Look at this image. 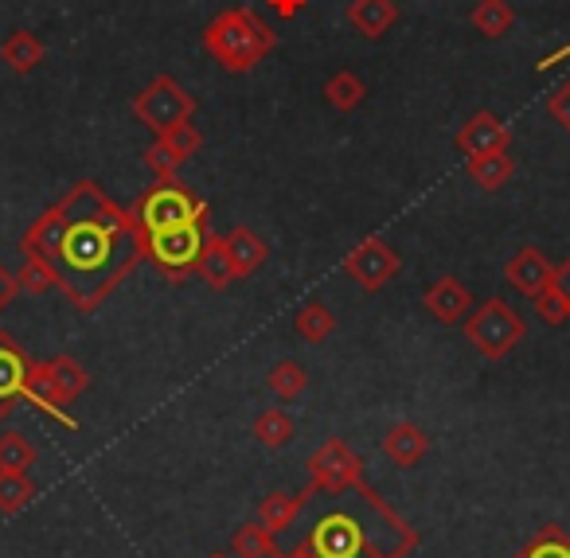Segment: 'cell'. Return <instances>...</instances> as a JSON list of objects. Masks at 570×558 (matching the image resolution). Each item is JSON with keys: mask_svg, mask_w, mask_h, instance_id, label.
<instances>
[{"mask_svg": "<svg viewBox=\"0 0 570 558\" xmlns=\"http://www.w3.org/2000/svg\"><path fill=\"white\" fill-rule=\"evenodd\" d=\"M24 254H43L56 266L59 290L82 313L102 305L121 277L145 258L134 212L114 204L95 180H79L32 223Z\"/></svg>", "mask_w": 570, "mask_h": 558, "instance_id": "6da1fadb", "label": "cell"}, {"mask_svg": "<svg viewBox=\"0 0 570 558\" xmlns=\"http://www.w3.org/2000/svg\"><path fill=\"white\" fill-rule=\"evenodd\" d=\"M277 48V36L250 4L227 9L204 28V51L230 75H246Z\"/></svg>", "mask_w": 570, "mask_h": 558, "instance_id": "7a4b0ae2", "label": "cell"}, {"mask_svg": "<svg viewBox=\"0 0 570 558\" xmlns=\"http://www.w3.org/2000/svg\"><path fill=\"white\" fill-rule=\"evenodd\" d=\"M134 223L141 235L153 231L191 227V223H212V207L180 180H157L141 199L134 204Z\"/></svg>", "mask_w": 570, "mask_h": 558, "instance_id": "3957f363", "label": "cell"}, {"mask_svg": "<svg viewBox=\"0 0 570 558\" xmlns=\"http://www.w3.org/2000/svg\"><path fill=\"white\" fill-rule=\"evenodd\" d=\"M90 386V375L75 355H51L48 363H32L28 371V391L24 399H32L40 410L56 414L59 422H67L75 430V418L63 407H71L82 391Z\"/></svg>", "mask_w": 570, "mask_h": 558, "instance_id": "277c9868", "label": "cell"}, {"mask_svg": "<svg viewBox=\"0 0 570 558\" xmlns=\"http://www.w3.org/2000/svg\"><path fill=\"white\" fill-rule=\"evenodd\" d=\"M461 324H465L469 344H473L476 352H481L484 360H492V363L504 360L508 352H515V344H523V336H528V324H523V316L500 297H489L484 305H476Z\"/></svg>", "mask_w": 570, "mask_h": 558, "instance_id": "5b68a950", "label": "cell"}, {"mask_svg": "<svg viewBox=\"0 0 570 558\" xmlns=\"http://www.w3.org/2000/svg\"><path fill=\"white\" fill-rule=\"evenodd\" d=\"M207 235H212V223H191V227H173V231H153L141 235V251L160 274L173 285H180L188 274H196L199 251H204Z\"/></svg>", "mask_w": 570, "mask_h": 558, "instance_id": "8992f818", "label": "cell"}, {"mask_svg": "<svg viewBox=\"0 0 570 558\" xmlns=\"http://www.w3.org/2000/svg\"><path fill=\"white\" fill-rule=\"evenodd\" d=\"M134 118L141 121L145 129H153L157 137H165L168 129L196 118V98H191L173 75H157V79L134 98Z\"/></svg>", "mask_w": 570, "mask_h": 558, "instance_id": "52a82bcc", "label": "cell"}, {"mask_svg": "<svg viewBox=\"0 0 570 558\" xmlns=\"http://www.w3.org/2000/svg\"><path fill=\"white\" fill-rule=\"evenodd\" d=\"M344 492V488H364V461L348 441L328 438L317 453L309 457V492Z\"/></svg>", "mask_w": 570, "mask_h": 558, "instance_id": "ba28073f", "label": "cell"}, {"mask_svg": "<svg viewBox=\"0 0 570 558\" xmlns=\"http://www.w3.org/2000/svg\"><path fill=\"white\" fill-rule=\"evenodd\" d=\"M399 270H403V258H399L380 235H367L364 243H360L356 251H348V258H344V274L367 293H380L383 285H391Z\"/></svg>", "mask_w": 570, "mask_h": 558, "instance_id": "9c48e42d", "label": "cell"}, {"mask_svg": "<svg viewBox=\"0 0 570 558\" xmlns=\"http://www.w3.org/2000/svg\"><path fill=\"white\" fill-rule=\"evenodd\" d=\"M309 550L317 558H356L364 550V527L348 511H328L309 535Z\"/></svg>", "mask_w": 570, "mask_h": 558, "instance_id": "30bf717a", "label": "cell"}, {"mask_svg": "<svg viewBox=\"0 0 570 558\" xmlns=\"http://www.w3.org/2000/svg\"><path fill=\"white\" fill-rule=\"evenodd\" d=\"M551 277H554V262L547 258L543 251H535V246H523V251L504 266V282L528 301L539 297V293L551 285Z\"/></svg>", "mask_w": 570, "mask_h": 558, "instance_id": "8fae6325", "label": "cell"}, {"mask_svg": "<svg viewBox=\"0 0 570 558\" xmlns=\"http://www.w3.org/2000/svg\"><path fill=\"white\" fill-rule=\"evenodd\" d=\"M512 145V129L497 118L492 110H476L465 126L458 129V149L465 157H481V153H497Z\"/></svg>", "mask_w": 570, "mask_h": 558, "instance_id": "7c38bea8", "label": "cell"}, {"mask_svg": "<svg viewBox=\"0 0 570 558\" xmlns=\"http://www.w3.org/2000/svg\"><path fill=\"white\" fill-rule=\"evenodd\" d=\"M422 305H426V313L434 316L438 324H461L473 313V297H469V290L453 274L438 277V282L422 293Z\"/></svg>", "mask_w": 570, "mask_h": 558, "instance_id": "4fadbf2b", "label": "cell"}, {"mask_svg": "<svg viewBox=\"0 0 570 558\" xmlns=\"http://www.w3.org/2000/svg\"><path fill=\"white\" fill-rule=\"evenodd\" d=\"M28 371L32 360L24 355V347L9 332H0V402H17L28 391Z\"/></svg>", "mask_w": 570, "mask_h": 558, "instance_id": "5bb4252c", "label": "cell"}, {"mask_svg": "<svg viewBox=\"0 0 570 558\" xmlns=\"http://www.w3.org/2000/svg\"><path fill=\"white\" fill-rule=\"evenodd\" d=\"M348 25L356 28L364 40H383V36L399 25V4L395 0H352Z\"/></svg>", "mask_w": 570, "mask_h": 558, "instance_id": "9a60e30c", "label": "cell"}, {"mask_svg": "<svg viewBox=\"0 0 570 558\" xmlns=\"http://www.w3.org/2000/svg\"><path fill=\"white\" fill-rule=\"evenodd\" d=\"M383 453H387L399 469H414V464L430 453L426 430H422V425H414V422H395L387 433H383Z\"/></svg>", "mask_w": 570, "mask_h": 558, "instance_id": "2e32d148", "label": "cell"}, {"mask_svg": "<svg viewBox=\"0 0 570 558\" xmlns=\"http://www.w3.org/2000/svg\"><path fill=\"white\" fill-rule=\"evenodd\" d=\"M196 274L199 282H207V290H227L230 282H238L235 277V266H230V254H227V238L223 235H207L204 251H199V262H196Z\"/></svg>", "mask_w": 570, "mask_h": 558, "instance_id": "e0dca14e", "label": "cell"}, {"mask_svg": "<svg viewBox=\"0 0 570 558\" xmlns=\"http://www.w3.org/2000/svg\"><path fill=\"white\" fill-rule=\"evenodd\" d=\"M227 254H230V266H235V277H250L254 270L266 266L269 246H266V238L254 235L250 227H230Z\"/></svg>", "mask_w": 570, "mask_h": 558, "instance_id": "ac0fdd59", "label": "cell"}, {"mask_svg": "<svg viewBox=\"0 0 570 558\" xmlns=\"http://www.w3.org/2000/svg\"><path fill=\"white\" fill-rule=\"evenodd\" d=\"M515 173V160L508 157V149H497V153H481V157H469L465 165V176L476 184L481 192H500Z\"/></svg>", "mask_w": 570, "mask_h": 558, "instance_id": "d6986e66", "label": "cell"}, {"mask_svg": "<svg viewBox=\"0 0 570 558\" xmlns=\"http://www.w3.org/2000/svg\"><path fill=\"white\" fill-rule=\"evenodd\" d=\"M0 59L9 63V71H17V75H32L36 67L43 63V40L36 32H12L9 40L0 43Z\"/></svg>", "mask_w": 570, "mask_h": 558, "instance_id": "ffe728a7", "label": "cell"}, {"mask_svg": "<svg viewBox=\"0 0 570 558\" xmlns=\"http://www.w3.org/2000/svg\"><path fill=\"white\" fill-rule=\"evenodd\" d=\"M305 496H289V492H269L266 500L258 503V523L266 527L269 535H282L294 527V519L302 516Z\"/></svg>", "mask_w": 570, "mask_h": 558, "instance_id": "44dd1931", "label": "cell"}, {"mask_svg": "<svg viewBox=\"0 0 570 558\" xmlns=\"http://www.w3.org/2000/svg\"><path fill=\"white\" fill-rule=\"evenodd\" d=\"M266 386H269V394H274L277 402H297L305 391H309V371H305L297 360H282V363H274V368H269Z\"/></svg>", "mask_w": 570, "mask_h": 558, "instance_id": "7402d4cb", "label": "cell"}, {"mask_svg": "<svg viewBox=\"0 0 570 558\" xmlns=\"http://www.w3.org/2000/svg\"><path fill=\"white\" fill-rule=\"evenodd\" d=\"M254 438H258V446H266V449H285L297 438V425L282 407H266V410H258V418H254Z\"/></svg>", "mask_w": 570, "mask_h": 558, "instance_id": "603a6c76", "label": "cell"}, {"mask_svg": "<svg viewBox=\"0 0 570 558\" xmlns=\"http://www.w3.org/2000/svg\"><path fill=\"white\" fill-rule=\"evenodd\" d=\"M469 20H473V28L484 36V40H500V36L512 32L515 9L508 4V0H476V9Z\"/></svg>", "mask_w": 570, "mask_h": 558, "instance_id": "cb8c5ba5", "label": "cell"}, {"mask_svg": "<svg viewBox=\"0 0 570 558\" xmlns=\"http://www.w3.org/2000/svg\"><path fill=\"white\" fill-rule=\"evenodd\" d=\"M294 329H297V336L309 340V344H325V340L336 332V313L325 305V301H309V305L297 309Z\"/></svg>", "mask_w": 570, "mask_h": 558, "instance_id": "d4e9b609", "label": "cell"}, {"mask_svg": "<svg viewBox=\"0 0 570 558\" xmlns=\"http://www.w3.org/2000/svg\"><path fill=\"white\" fill-rule=\"evenodd\" d=\"M36 500V480L28 472L0 469V516H17Z\"/></svg>", "mask_w": 570, "mask_h": 558, "instance_id": "484cf974", "label": "cell"}, {"mask_svg": "<svg viewBox=\"0 0 570 558\" xmlns=\"http://www.w3.org/2000/svg\"><path fill=\"white\" fill-rule=\"evenodd\" d=\"M325 98H328V106H333V110L348 114V110H356V106H364L367 87H364V79H360V75L336 71L333 79L325 82Z\"/></svg>", "mask_w": 570, "mask_h": 558, "instance_id": "4316f807", "label": "cell"}, {"mask_svg": "<svg viewBox=\"0 0 570 558\" xmlns=\"http://www.w3.org/2000/svg\"><path fill=\"white\" fill-rule=\"evenodd\" d=\"M0 469H4V472L36 469V446L28 441V433H20V430L0 433Z\"/></svg>", "mask_w": 570, "mask_h": 558, "instance_id": "83f0119b", "label": "cell"}, {"mask_svg": "<svg viewBox=\"0 0 570 558\" xmlns=\"http://www.w3.org/2000/svg\"><path fill=\"white\" fill-rule=\"evenodd\" d=\"M230 555L235 558H274V535H269L258 519H250V523L238 527L235 539H230Z\"/></svg>", "mask_w": 570, "mask_h": 558, "instance_id": "f1b7e54d", "label": "cell"}, {"mask_svg": "<svg viewBox=\"0 0 570 558\" xmlns=\"http://www.w3.org/2000/svg\"><path fill=\"white\" fill-rule=\"evenodd\" d=\"M24 270H20L17 274V285L24 293H36V297H40V293H48L51 285H59V277H56V266H51L48 258H43V254H24Z\"/></svg>", "mask_w": 570, "mask_h": 558, "instance_id": "f546056e", "label": "cell"}, {"mask_svg": "<svg viewBox=\"0 0 570 558\" xmlns=\"http://www.w3.org/2000/svg\"><path fill=\"white\" fill-rule=\"evenodd\" d=\"M515 558H570L567 531H562V527H554V523H547L543 531H539Z\"/></svg>", "mask_w": 570, "mask_h": 558, "instance_id": "4dcf8cb0", "label": "cell"}, {"mask_svg": "<svg viewBox=\"0 0 570 558\" xmlns=\"http://www.w3.org/2000/svg\"><path fill=\"white\" fill-rule=\"evenodd\" d=\"M160 141L168 145V149L176 153V157L184 160V165H188L191 157H196L199 149H204V134H199L196 126H191V121H184V126H176V129H168L165 137H160Z\"/></svg>", "mask_w": 570, "mask_h": 558, "instance_id": "1f68e13d", "label": "cell"}, {"mask_svg": "<svg viewBox=\"0 0 570 558\" xmlns=\"http://www.w3.org/2000/svg\"><path fill=\"white\" fill-rule=\"evenodd\" d=\"M145 165L153 168V176H157V180H176V173L184 168V160L176 157V153L168 149V145L157 137V141H153L149 149H145Z\"/></svg>", "mask_w": 570, "mask_h": 558, "instance_id": "d6a6232c", "label": "cell"}, {"mask_svg": "<svg viewBox=\"0 0 570 558\" xmlns=\"http://www.w3.org/2000/svg\"><path fill=\"white\" fill-rule=\"evenodd\" d=\"M531 305H535V313H539V321L543 324H567L570 321V309H567V301L559 297V293L551 290V285H547L543 293H539V297H531Z\"/></svg>", "mask_w": 570, "mask_h": 558, "instance_id": "836d02e7", "label": "cell"}, {"mask_svg": "<svg viewBox=\"0 0 570 558\" xmlns=\"http://www.w3.org/2000/svg\"><path fill=\"white\" fill-rule=\"evenodd\" d=\"M547 114H551V118L559 121V126L570 134V79L562 82V87L554 90L551 98H547Z\"/></svg>", "mask_w": 570, "mask_h": 558, "instance_id": "e575fe53", "label": "cell"}, {"mask_svg": "<svg viewBox=\"0 0 570 558\" xmlns=\"http://www.w3.org/2000/svg\"><path fill=\"white\" fill-rule=\"evenodd\" d=\"M551 290L559 293V297L567 301V309H570V258H567V262H559V266H554Z\"/></svg>", "mask_w": 570, "mask_h": 558, "instance_id": "d590c367", "label": "cell"}, {"mask_svg": "<svg viewBox=\"0 0 570 558\" xmlns=\"http://www.w3.org/2000/svg\"><path fill=\"white\" fill-rule=\"evenodd\" d=\"M266 4H269V9H274L282 20H294L297 12L305 9V0H266Z\"/></svg>", "mask_w": 570, "mask_h": 558, "instance_id": "8d00e7d4", "label": "cell"}, {"mask_svg": "<svg viewBox=\"0 0 570 558\" xmlns=\"http://www.w3.org/2000/svg\"><path fill=\"white\" fill-rule=\"evenodd\" d=\"M17 293H20L17 277H12V274H9V270L0 266V309L9 305V301H12V297H17Z\"/></svg>", "mask_w": 570, "mask_h": 558, "instance_id": "74e56055", "label": "cell"}, {"mask_svg": "<svg viewBox=\"0 0 570 558\" xmlns=\"http://www.w3.org/2000/svg\"><path fill=\"white\" fill-rule=\"evenodd\" d=\"M567 56H570V43H562L559 51H551V56H543V63H539V67H543V71H551V67L559 63V59H567Z\"/></svg>", "mask_w": 570, "mask_h": 558, "instance_id": "f35d334b", "label": "cell"}, {"mask_svg": "<svg viewBox=\"0 0 570 558\" xmlns=\"http://www.w3.org/2000/svg\"><path fill=\"white\" fill-rule=\"evenodd\" d=\"M289 558H317V555H313V550H309V542H305V547H297V550H294V555H289Z\"/></svg>", "mask_w": 570, "mask_h": 558, "instance_id": "ab89813d", "label": "cell"}, {"mask_svg": "<svg viewBox=\"0 0 570 558\" xmlns=\"http://www.w3.org/2000/svg\"><path fill=\"white\" fill-rule=\"evenodd\" d=\"M9 410H12V402H0V422H4V418H9Z\"/></svg>", "mask_w": 570, "mask_h": 558, "instance_id": "60d3db41", "label": "cell"}, {"mask_svg": "<svg viewBox=\"0 0 570 558\" xmlns=\"http://www.w3.org/2000/svg\"><path fill=\"white\" fill-rule=\"evenodd\" d=\"M207 558H235V555H207Z\"/></svg>", "mask_w": 570, "mask_h": 558, "instance_id": "b9f144b4", "label": "cell"}]
</instances>
